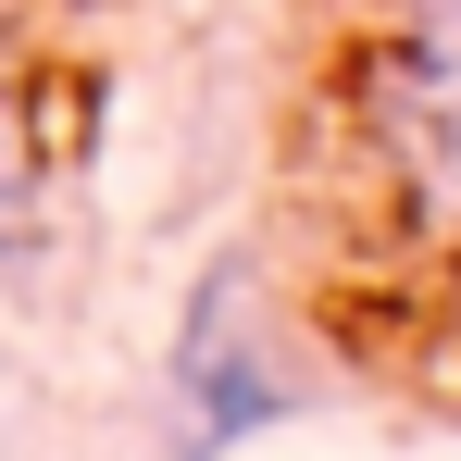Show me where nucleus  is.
I'll return each instance as SVG.
<instances>
[{
  "mask_svg": "<svg viewBox=\"0 0 461 461\" xmlns=\"http://www.w3.org/2000/svg\"><path fill=\"white\" fill-rule=\"evenodd\" d=\"M349 125L411 237L461 249V0H375L349 50Z\"/></svg>",
  "mask_w": 461,
  "mask_h": 461,
  "instance_id": "nucleus-1",
  "label": "nucleus"
},
{
  "mask_svg": "<svg viewBox=\"0 0 461 461\" xmlns=\"http://www.w3.org/2000/svg\"><path fill=\"white\" fill-rule=\"evenodd\" d=\"M175 386H187L200 449L287 424V375H262V349H249V324H237V262H212L200 300H187V324H175Z\"/></svg>",
  "mask_w": 461,
  "mask_h": 461,
  "instance_id": "nucleus-2",
  "label": "nucleus"
}]
</instances>
